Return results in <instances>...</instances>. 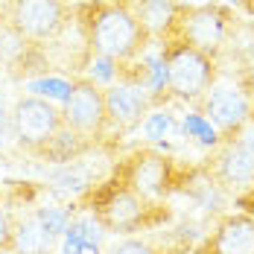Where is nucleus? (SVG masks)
Masks as SVG:
<instances>
[{
	"instance_id": "f8f14e48",
	"label": "nucleus",
	"mask_w": 254,
	"mask_h": 254,
	"mask_svg": "<svg viewBox=\"0 0 254 254\" xmlns=\"http://www.w3.org/2000/svg\"><path fill=\"white\" fill-rule=\"evenodd\" d=\"M193 111L202 114L207 123H213L219 137H225L252 117V102L246 97V91H240V88H216L213 85L202 100L193 102Z\"/></svg>"
},
{
	"instance_id": "f3484780",
	"label": "nucleus",
	"mask_w": 254,
	"mask_h": 254,
	"mask_svg": "<svg viewBox=\"0 0 254 254\" xmlns=\"http://www.w3.org/2000/svg\"><path fill=\"white\" fill-rule=\"evenodd\" d=\"M184 134L196 137V140H199L202 146H207V149H213V146L219 143V131L210 126L202 114H187V117H184Z\"/></svg>"
},
{
	"instance_id": "dca6fc26",
	"label": "nucleus",
	"mask_w": 254,
	"mask_h": 254,
	"mask_svg": "<svg viewBox=\"0 0 254 254\" xmlns=\"http://www.w3.org/2000/svg\"><path fill=\"white\" fill-rule=\"evenodd\" d=\"M105 254H190L187 246H167V243H158L152 237H123L117 243H111Z\"/></svg>"
},
{
	"instance_id": "1a4fd4ad",
	"label": "nucleus",
	"mask_w": 254,
	"mask_h": 254,
	"mask_svg": "<svg viewBox=\"0 0 254 254\" xmlns=\"http://www.w3.org/2000/svg\"><path fill=\"white\" fill-rule=\"evenodd\" d=\"M64 120L82 140L91 146H102L111 134L108 128V111H105V85L91 76H73L70 91L64 97Z\"/></svg>"
},
{
	"instance_id": "0eeeda50",
	"label": "nucleus",
	"mask_w": 254,
	"mask_h": 254,
	"mask_svg": "<svg viewBox=\"0 0 254 254\" xmlns=\"http://www.w3.org/2000/svg\"><path fill=\"white\" fill-rule=\"evenodd\" d=\"M161 64H164V76H167V94L170 100L181 102H199L216 85L219 79V59L199 53L187 44H161L158 53Z\"/></svg>"
},
{
	"instance_id": "9d476101",
	"label": "nucleus",
	"mask_w": 254,
	"mask_h": 254,
	"mask_svg": "<svg viewBox=\"0 0 254 254\" xmlns=\"http://www.w3.org/2000/svg\"><path fill=\"white\" fill-rule=\"evenodd\" d=\"M190 254H254V216L243 210L216 216Z\"/></svg>"
},
{
	"instance_id": "39448f33",
	"label": "nucleus",
	"mask_w": 254,
	"mask_h": 254,
	"mask_svg": "<svg viewBox=\"0 0 254 254\" xmlns=\"http://www.w3.org/2000/svg\"><path fill=\"white\" fill-rule=\"evenodd\" d=\"M237 29V18L222 3H176L167 26L158 32V44H187L213 59H222L231 32Z\"/></svg>"
},
{
	"instance_id": "f03ea898",
	"label": "nucleus",
	"mask_w": 254,
	"mask_h": 254,
	"mask_svg": "<svg viewBox=\"0 0 254 254\" xmlns=\"http://www.w3.org/2000/svg\"><path fill=\"white\" fill-rule=\"evenodd\" d=\"M12 131H15V146L21 152L35 161H47L53 167L76 161L91 149H97L67 126L62 105L38 94H24L15 100Z\"/></svg>"
},
{
	"instance_id": "20e7f679",
	"label": "nucleus",
	"mask_w": 254,
	"mask_h": 254,
	"mask_svg": "<svg viewBox=\"0 0 254 254\" xmlns=\"http://www.w3.org/2000/svg\"><path fill=\"white\" fill-rule=\"evenodd\" d=\"M111 176L117 181L128 184L131 190L158 199V202H167L173 193H184L190 178L196 173V164H184L173 155L149 149V146H137L131 152L120 155L111 170Z\"/></svg>"
},
{
	"instance_id": "aec40b11",
	"label": "nucleus",
	"mask_w": 254,
	"mask_h": 254,
	"mask_svg": "<svg viewBox=\"0 0 254 254\" xmlns=\"http://www.w3.org/2000/svg\"><path fill=\"white\" fill-rule=\"evenodd\" d=\"M32 91H38V97H59V100H64L67 97V91H70V82H38V85H32Z\"/></svg>"
},
{
	"instance_id": "6ab92c4d",
	"label": "nucleus",
	"mask_w": 254,
	"mask_h": 254,
	"mask_svg": "<svg viewBox=\"0 0 254 254\" xmlns=\"http://www.w3.org/2000/svg\"><path fill=\"white\" fill-rule=\"evenodd\" d=\"M173 128V114H167L164 108H158V111H152L146 120H143V131H146V137H152V140H158V137H164L167 131Z\"/></svg>"
},
{
	"instance_id": "ddd939ff",
	"label": "nucleus",
	"mask_w": 254,
	"mask_h": 254,
	"mask_svg": "<svg viewBox=\"0 0 254 254\" xmlns=\"http://www.w3.org/2000/svg\"><path fill=\"white\" fill-rule=\"evenodd\" d=\"M105 111H108V128L111 134H128L152 114L149 97L128 85H108L105 88Z\"/></svg>"
},
{
	"instance_id": "4be33fe9",
	"label": "nucleus",
	"mask_w": 254,
	"mask_h": 254,
	"mask_svg": "<svg viewBox=\"0 0 254 254\" xmlns=\"http://www.w3.org/2000/svg\"><path fill=\"white\" fill-rule=\"evenodd\" d=\"M237 207H240L243 213H252V216H254V184L249 187V190L237 193Z\"/></svg>"
},
{
	"instance_id": "4468645a",
	"label": "nucleus",
	"mask_w": 254,
	"mask_h": 254,
	"mask_svg": "<svg viewBox=\"0 0 254 254\" xmlns=\"http://www.w3.org/2000/svg\"><path fill=\"white\" fill-rule=\"evenodd\" d=\"M108 176V173H97L88 161H67V164H59V167H53L50 173V193L59 199V202L64 204H73L82 202L97 184H100L102 178Z\"/></svg>"
},
{
	"instance_id": "7ed1b4c3",
	"label": "nucleus",
	"mask_w": 254,
	"mask_h": 254,
	"mask_svg": "<svg viewBox=\"0 0 254 254\" xmlns=\"http://www.w3.org/2000/svg\"><path fill=\"white\" fill-rule=\"evenodd\" d=\"M70 210H91V219L102 231L117 234V237L158 231L173 219V207L167 202H158V199H149V196L131 190L128 184L117 181L111 173Z\"/></svg>"
},
{
	"instance_id": "f257e3e1",
	"label": "nucleus",
	"mask_w": 254,
	"mask_h": 254,
	"mask_svg": "<svg viewBox=\"0 0 254 254\" xmlns=\"http://www.w3.org/2000/svg\"><path fill=\"white\" fill-rule=\"evenodd\" d=\"M76 26L82 29L94 59L134 62L146 56L155 35L140 21L134 0H76Z\"/></svg>"
},
{
	"instance_id": "412c9836",
	"label": "nucleus",
	"mask_w": 254,
	"mask_h": 254,
	"mask_svg": "<svg viewBox=\"0 0 254 254\" xmlns=\"http://www.w3.org/2000/svg\"><path fill=\"white\" fill-rule=\"evenodd\" d=\"M6 140H15V131H12V111H6L0 105V149Z\"/></svg>"
},
{
	"instance_id": "9b49d317",
	"label": "nucleus",
	"mask_w": 254,
	"mask_h": 254,
	"mask_svg": "<svg viewBox=\"0 0 254 254\" xmlns=\"http://www.w3.org/2000/svg\"><path fill=\"white\" fill-rule=\"evenodd\" d=\"M0 70L9 73L12 79L41 76V73L50 70L44 47L29 44L24 35L6 21L3 12H0Z\"/></svg>"
},
{
	"instance_id": "423d86ee",
	"label": "nucleus",
	"mask_w": 254,
	"mask_h": 254,
	"mask_svg": "<svg viewBox=\"0 0 254 254\" xmlns=\"http://www.w3.org/2000/svg\"><path fill=\"white\" fill-rule=\"evenodd\" d=\"M199 170L222 193H243L254 184V120L249 117L237 131L219 137L207 158L199 161Z\"/></svg>"
},
{
	"instance_id": "a211bd4d",
	"label": "nucleus",
	"mask_w": 254,
	"mask_h": 254,
	"mask_svg": "<svg viewBox=\"0 0 254 254\" xmlns=\"http://www.w3.org/2000/svg\"><path fill=\"white\" fill-rule=\"evenodd\" d=\"M15 249V207L0 196V254H12Z\"/></svg>"
},
{
	"instance_id": "6e6552de",
	"label": "nucleus",
	"mask_w": 254,
	"mask_h": 254,
	"mask_svg": "<svg viewBox=\"0 0 254 254\" xmlns=\"http://www.w3.org/2000/svg\"><path fill=\"white\" fill-rule=\"evenodd\" d=\"M0 12L35 47H50L76 21L70 0H0Z\"/></svg>"
},
{
	"instance_id": "2eb2a0df",
	"label": "nucleus",
	"mask_w": 254,
	"mask_h": 254,
	"mask_svg": "<svg viewBox=\"0 0 254 254\" xmlns=\"http://www.w3.org/2000/svg\"><path fill=\"white\" fill-rule=\"evenodd\" d=\"M12 254H56V237H50L38 222L35 210H15V249Z\"/></svg>"
}]
</instances>
